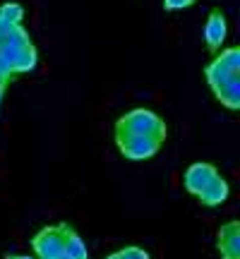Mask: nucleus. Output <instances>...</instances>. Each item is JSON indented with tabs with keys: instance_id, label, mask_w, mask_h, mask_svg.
Instances as JSON below:
<instances>
[{
	"instance_id": "dca6fc26",
	"label": "nucleus",
	"mask_w": 240,
	"mask_h": 259,
	"mask_svg": "<svg viewBox=\"0 0 240 259\" xmlns=\"http://www.w3.org/2000/svg\"><path fill=\"white\" fill-rule=\"evenodd\" d=\"M5 259H31V257H27V254H8Z\"/></svg>"
},
{
	"instance_id": "9b49d317",
	"label": "nucleus",
	"mask_w": 240,
	"mask_h": 259,
	"mask_svg": "<svg viewBox=\"0 0 240 259\" xmlns=\"http://www.w3.org/2000/svg\"><path fill=\"white\" fill-rule=\"evenodd\" d=\"M36 48H34V44H29V46H24L22 51H19L17 56V63H15V74H22V72H29V70H34L36 67Z\"/></svg>"
},
{
	"instance_id": "ddd939ff",
	"label": "nucleus",
	"mask_w": 240,
	"mask_h": 259,
	"mask_svg": "<svg viewBox=\"0 0 240 259\" xmlns=\"http://www.w3.org/2000/svg\"><path fill=\"white\" fill-rule=\"evenodd\" d=\"M5 44H12V46H17V48H24V46H29V44H31V38H29L27 29L22 27V24H17V27H10Z\"/></svg>"
},
{
	"instance_id": "2eb2a0df",
	"label": "nucleus",
	"mask_w": 240,
	"mask_h": 259,
	"mask_svg": "<svg viewBox=\"0 0 240 259\" xmlns=\"http://www.w3.org/2000/svg\"><path fill=\"white\" fill-rule=\"evenodd\" d=\"M194 0H164V5H166L168 10H185V8H190Z\"/></svg>"
},
{
	"instance_id": "6e6552de",
	"label": "nucleus",
	"mask_w": 240,
	"mask_h": 259,
	"mask_svg": "<svg viewBox=\"0 0 240 259\" xmlns=\"http://www.w3.org/2000/svg\"><path fill=\"white\" fill-rule=\"evenodd\" d=\"M214 96H216L226 108L238 111L240 108V74L231 77V79L226 84H221V87H216V89H214Z\"/></svg>"
},
{
	"instance_id": "0eeeda50",
	"label": "nucleus",
	"mask_w": 240,
	"mask_h": 259,
	"mask_svg": "<svg viewBox=\"0 0 240 259\" xmlns=\"http://www.w3.org/2000/svg\"><path fill=\"white\" fill-rule=\"evenodd\" d=\"M226 17H223L221 10H212L209 17H207V24H204V41L209 51H219L226 41Z\"/></svg>"
},
{
	"instance_id": "f257e3e1",
	"label": "nucleus",
	"mask_w": 240,
	"mask_h": 259,
	"mask_svg": "<svg viewBox=\"0 0 240 259\" xmlns=\"http://www.w3.org/2000/svg\"><path fill=\"white\" fill-rule=\"evenodd\" d=\"M115 135H139V137H154L164 144L166 139V122L158 118L156 113L135 108L128 115H123L115 122Z\"/></svg>"
},
{
	"instance_id": "4468645a",
	"label": "nucleus",
	"mask_w": 240,
	"mask_h": 259,
	"mask_svg": "<svg viewBox=\"0 0 240 259\" xmlns=\"http://www.w3.org/2000/svg\"><path fill=\"white\" fill-rule=\"evenodd\" d=\"M120 254H123V259H149V254L142 247H135V245H130V247H125V250H120Z\"/></svg>"
},
{
	"instance_id": "7ed1b4c3",
	"label": "nucleus",
	"mask_w": 240,
	"mask_h": 259,
	"mask_svg": "<svg viewBox=\"0 0 240 259\" xmlns=\"http://www.w3.org/2000/svg\"><path fill=\"white\" fill-rule=\"evenodd\" d=\"M240 74V51L238 48H228V51H221V56H216L212 63L207 65L204 70V77L212 89L226 84L231 77Z\"/></svg>"
},
{
	"instance_id": "39448f33",
	"label": "nucleus",
	"mask_w": 240,
	"mask_h": 259,
	"mask_svg": "<svg viewBox=\"0 0 240 259\" xmlns=\"http://www.w3.org/2000/svg\"><path fill=\"white\" fill-rule=\"evenodd\" d=\"M216 176H219V173H216V168H214L212 163L197 161V163H192V166L185 170V190L190 194H199Z\"/></svg>"
},
{
	"instance_id": "f8f14e48",
	"label": "nucleus",
	"mask_w": 240,
	"mask_h": 259,
	"mask_svg": "<svg viewBox=\"0 0 240 259\" xmlns=\"http://www.w3.org/2000/svg\"><path fill=\"white\" fill-rule=\"evenodd\" d=\"M22 19H24V8L19 3H5L0 8V22L3 24L15 27V24H22Z\"/></svg>"
},
{
	"instance_id": "f03ea898",
	"label": "nucleus",
	"mask_w": 240,
	"mask_h": 259,
	"mask_svg": "<svg viewBox=\"0 0 240 259\" xmlns=\"http://www.w3.org/2000/svg\"><path fill=\"white\" fill-rule=\"evenodd\" d=\"M65 238H67V223H58V226H46L34 235V252L38 259H58L65 254Z\"/></svg>"
},
{
	"instance_id": "423d86ee",
	"label": "nucleus",
	"mask_w": 240,
	"mask_h": 259,
	"mask_svg": "<svg viewBox=\"0 0 240 259\" xmlns=\"http://www.w3.org/2000/svg\"><path fill=\"white\" fill-rule=\"evenodd\" d=\"M216 247L223 259H240V223L228 221L216 235Z\"/></svg>"
},
{
	"instance_id": "20e7f679",
	"label": "nucleus",
	"mask_w": 240,
	"mask_h": 259,
	"mask_svg": "<svg viewBox=\"0 0 240 259\" xmlns=\"http://www.w3.org/2000/svg\"><path fill=\"white\" fill-rule=\"evenodd\" d=\"M115 144L123 151V156L132 161H144L151 158L161 149V142L154 137H139V135H115Z\"/></svg>"
},
{
	"instance_id": "f3484780",
	"label": "nucleus",
	"mask_w": 240,
	"mask_h": 259,
	"mask_svg": "<svg viewBox=\"0 0 240 259\" xmlns=\"http://www.w3.org/2000/svg\"><path fill=\"white\" fill-rule=\"evenodd\" d=\"M106 259H123V254H120V252H113V254H108Z\"/></svg>"
},
{
	"instance_id": "1a4fd4ad",
	"label": "nucleus",
	"mask_w": 240,
	"mask_h": 259,
	"mask_svg": "<svg viewBox=\"0 0 240 259\" xmlns=\"http://www.w3.org/2000/svg\"><path fill=\"white\" fill-rule=\"evenodd\" d=\"M197 197H199V202L207 204V206H219V204L226 202V197H228V183H226L221 176H216Z\"/></svg>"
},
{
	"instance_id": "9d476101",
	"label": "nucleus",
	"mask_w": 240,
	"mask_h": 259,
	"mask_svg": "<svg viewBox=\"0 0 240 259\" xmlns=\"http://www.w3.org/2000/svg\"><path fill=\"white\" fill-rule=\"evenodd\" d=\"M65 257L67 259H89L87 245H84L82 238L77 235V231L70 228V226H67V238H65Z\"/></svg>"
}]
</instances>
